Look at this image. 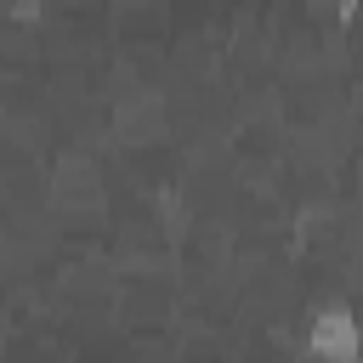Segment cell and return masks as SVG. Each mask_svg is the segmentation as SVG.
Listing matches in <instances>:
<instances>
[{
	"label": "cell",
	"mask_w": 363,
	"mask_h": 363,
	"mask_svg": "<svg viewBox=\"0 0 363 363\" xmlns=\"http://www.w3.org/2000/svg\"><path fill=\"white\" fill-rule=\"evenodd\" d=\"M301 363H363V318L346 295H318L301 312Z\"/></svg>",
	"instance_id": "1"
}]
</instances>
